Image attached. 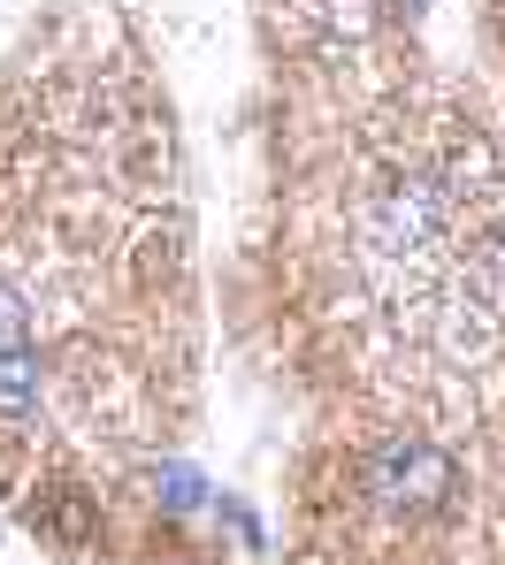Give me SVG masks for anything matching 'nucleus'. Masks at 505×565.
Listing matches in <instances>:
<instances>
[{"instance_id": "f257e3e1", "label": "nucleus", "mask_w": 505, "mask_h": 565, "mask_svg": "<svg viewBox=\"0 0 505 565\" xmlns=\"http://www.w3.org/2000/svg\"><path fill=\"white\" fill-rule=\"evenodd\" d=\"M360 268L413 329H505V177L483 138L399 146L360 184Z\"/></svg>"}, {"instance_id": "f03ea898", "label": "nucleus", "mask_w": 505, "mask_h": 565, "mask_svg": "<svg viewBox=\"0 0 505 565\" xmlns=\"http://www.w3.org/2000/svg\"><path fill=\"white\" fill-rule=\"evenodd\" d=\"M368 489L391 504V512H429L460 489V467L436 451V444H391L376 467H368Z\"/></svg>"}, {"instance_id": "7ed1b4c3", "label": "nucleus", "mask_w": 505, "mask_h": 565, "mask_svg": "<svg viewBox=\"0 0 505 565\" xmlns=\"http://www.w3.org/2000/svg\"><path fill=\"white\" fill-rule=\"evenodd\" d=\"M39 405V352H31V321H23V298L0 282V413L23 420Z\"/></svg>"}]
</instances>
